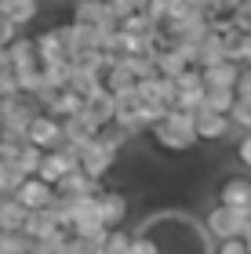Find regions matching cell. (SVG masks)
<instances>
[{
    "label": "cell",
    "mask_w": 251,
    "mask_h": 254,
    "mask_svg": "<svg viewBox=\"0 0 251 254\" xmlns=\"http://www.w3.org/2000/svg\"><path fill=\"white\" fill-rule=\"evenodd\" d=\"M248 222H251V211H233V207H215V211H208V233L219 240H244L248 233Z\"/></svg>",
    "instance_id": "cell-1"
},
{
    "label": "cell",
    "mask_w": 251,
    "mask_h": 254,
    "mask_svg": "<svg viewBox=\"0 0 251 254\" xmlns=\"http://www.w3.org/2000/svg\"><path fill=\"white\" fill-rule=\"evenodd\" d=\"M70 22L73 26H87V29H113V26H120L106 0H73Z\"/></svg>",
    "instance_id": "cell-2"
},
{
    "label": "cell",
    "mask_w": 251,
    "mask_h": 254,
    "mask_svg": "<svg viewBox=\"0 0 251 254\" xmlns=\"http://www.w3.org/2000/svg\"><path fill=\"white\" fill-rule=\"evenodd\" d=\"M117 156H120L117 149L102 145L98 138H95L91 145H84V149H81V171H84V175H87L91 182H102L113 167H117Z\"/></svg>",
    "instance_id": "cell-3"
},
{
    "label": "cell",
    "mask_w": 251,
    "mask_h": 254,
    "mask_svg": "<svg viewBox=\"0 0 251 254\" xmlns=\"http://www.w3.org/2000/svg\"><path fill=\"white\" fill-rule=\"evenodd\" d=\"M26 138H29V145L40 149V153H55V149L62 145V124L55 117H48V113H37Z\"/></svg>",
    "instance_id": "cell-4"
},
{
    "label": "cell",
    "mask_w": 251,
    "mask_h": 254,
    "mask_svg": "<svg viewBox=\"0 0 251 254\" xmlns=\"http://www.w3.org/2000/svg\"><path fill=\"white\" fill-rule=\"evenodd\" d=\"M15 200L26 207V211H48V207L55 203V186H48V182H40V178H26L22 182V189L15 192Z\"/></svg>",
    "instance_id": "cell-5"
},
{
    "label": "cell",
    "mask_w": 251,
    "mask_h": 254,
    "mask_svg": "<svg viewBox=\"0 0 251 254\" xmlns=\"http://www.w3.org/2000/svg\"><path fill=\"white\" fill-rule=\"evenodd\" d=\"M37 55H40V65H55V62H70V51H66V40H62V29L51 26V29H40L37 37Z\"/></svg>",
    "instance_id": "cell-6"
},
{
    "label": "cell",
    "mask_w": 251,
    "mask_h": 254,
    "mask_svg": "<svg viewBox=\"0 0 251 254\" xmlns=\"http://www.w3.org/2000/svg\"><path fill=\"white\" fill-rule=\"evenodd\" d=\"M219 203L233 207V211H251V178L233 175L219 186Z\"/></svg>",
    "instance_id": "cell-7"
},
{
    "label": "cell",
    "mask_w": 251,
    "mask_h": 254,
    "mask_svg": "<svg viewBox=\"0 0 251 254\" xmlns=\"http://www.w3.org/2000/svg\"><path fill=\"white\" fill-rule=\"evenodd\" d=\"M98 214L106 229H120V222L128 218V196L117 189H102L98 192Z\"/></svg>",
    "instance_id": "cell-8"
},
{
    "label": "cell",
    "mask_w": 251,
    "mask_h": 254,
    "mask_svg": "<svg viewBox=\"0 0 251 254\" xmlns=\"http://www.w3.org/2000/svg\"><path fill=\"white\" fill-rule=\"evenodd\" d=\"M150 138H153V145L164 149V153H189V149L197 145V138H193V134H182V131H175V127H167V124L153 127Z\"/></svg>",
    "instance_id": "cell-9"
},
{
    "label": "cell",
    "mask_w": 251,
    "mask_h": 254,
    "mask_svg": "<svg viewBox=\"0 0 251 254\" xmlns=\"http://www.w3.org/2000/svg\"><path fill=\"white\" fill-rule=\"evenodd\" d=\"M7 55H11V69H15V73H26V69H37L40 65L37 44H33V37H26V33L7 48Z\"/></svg>",
    "instance_id": "cell-10"
},
{
    "label": "cell",
    "mask_w": 251,
    "mask_h": 254,
    "mask_svg": "<svg viewBox=\"0 0 251 254\" xmlns=\"http://www.w3.org/2000/svg\"><path fill=\"white\" fill-rule=\"evenodd\" d=\"M0 15L11 18L18 29H26L40 15V0H0Z\"/></svg>",
    "instance_id": "cell-11"
},
{
    "label": "cell",
    "mask_w": 251,
    "mask_h": 254,
    "mask_svg": "<svg viewBox=\"0 0 251 254\" xmlns=\"http://www.w3.org/2000/svg\"><path fill=\"white\" fill-rule=\"evenodd\" d=\"M230 131H233L230 117H219V113H197V138H200V142H222Z\"/></svg>",
    "instance_id": "cell-12"
},
{
    "label": "cell",
    "mask_w": 251,
    "mask_h": 254,
    "mask_svg": "<svg viewBox=\"0 0 251 254\" xmlns=\"http://www.w3.org/2000/svg\"><path fill=\"white\" fill-rule=\"evenodd\" d=\"M26 218H29V211L15 196H0V233H22V229H26Z\"/></svg>",
    "instance_id": "cell-13"
},
{
    "label": "cell",
    "mask_w": 251,
    "mask_h": 254,
    "mask_svg": "<svg viewBox=\"0 0 251 254\" xmlns=\"http://www.w3.org/2000/svg\"><path fill=\"white\" fill-rule=\"evenodd\" d=\"M241 69H244V65H237V62H219V65H211V69H200L204 87H230V91H237Z\"/></svg>",
    "instance_id": "cell-14"
},
{
    "label": "cell",
    "mask_w": 251,
    "mask_h": 254,
    "mask_svg": "<svg viewBox=\"0 0 251 254\" xmlns=\"http://www.w3.org/2000/svg\"><path fill=\"white\" fill-rule=\"evenodd\" d=\"M33 244H44V240H51L55 233H66V229H59L55 225V218H51V211H33L29 218H26V229H22Z\"/></svg>",
    "instance_id": "cell-15"
},
{
    "label": "cell",
    "mask_w": 251,
    "mask_h": 254,
    "mask_svg": "<svg viewBox=\"0 0 251 254\" xmlns=\"http://www.w3.org/2000/svg\"><path fill=\"white\" fill-rule=\"evenodd\" d=\"M237 106V91L230 87H204V109L200 113H219V117H230Z\"/></svg>",
    "instance_id": "cell-16"
},
{
    "label": "cell",
    "mask_w": 251,
    "mask_h": 254,
    "mask_svg": "<svg viewBox=\"0 0 251 254\" xmlns=\"http://www.w3.org/2000/svg\"><path fill=\"white\" fill-rule=\"evenodd\" d=\"M153 69H157V76H164V80H178V76L189 69V62L182 59V55H178L175 48H164V51H157Z\"/></svg>",
    "instance_id": "cell-17"
},
{
    "label": "cell",
    "mask_w": 251,
    "mask_h": 254,
    "mask_svg": "<svg viewBox=\"0 0 251 254\" xmlns=\"http://www.w3.org/2000/svg\"><path fill=\"white\" fill-rule=\"evenodd\" d=\"M22 182H26V175L11 164V160H0V196H15L22 189Z\"/></svg>",
    "instance_id": "cell-18"
},
{
    "label": "cell",
    "mask_w": 251,
    "mask_h": 254,
    "mask_svg": "<svg viewBox=\"0 0 251 254\" xmlns=\"http://www.w3.org/2000/svg\"><path fill=\"white\" fill-rule=\"evenodd\" d=\"M40 164H44V153H40L37 145H26V149L18 153V160H15V167H18L26 178H37V175H40Z\"/></svg>",
    "instance_id": "cell-19"
},
{
    "label": "cell",
    "mask_w": 251,
    "mask_h": 254,
    "mask_svg": "<svg viewBox=\"0 0 251 254\" xmlns=\"http://www.w3.org/2000/svg\"><path fill=\"white\" fill-rule=\"evenodd\" d=\"M33 240L26 233H0V254H29Z\"/></svg>",
    "instance_id": "cell-20"
},
{
    "label": "cell",
    "mask_w": 251,
    "mask_h": 254,
    "mask_svg": "<svg viewBox=\"0 0 251 254\" xmlns=\"http://www.w3.org/2000/svg\"><path fill=\"white\" fill-rule=\"evenodd\" d=\"M98 142H102V145H109V149H117V153H120V149H124V145H128V142H131V134H128V131H124V127H120V124H109V127H102V134H98Z\"/></svg>",
    "instance_id": "cell-21"
},
{
    "label": "cell",
    "mask_w": 251,
    "mask_h": 254,
    "mask_svg": "<svg viewBox=\"0 0 251 254\" xmlns=\"http://www.w3.org/2000/svg\"><path fill=\"white\" fill-rule=\"evenodd\" d=\"M230 124L237 127V131L251 134V98H237V106L230 113Z\"/></svg>",
    "instance_id": "cell-22"
},
{
    "label": "cell",
    "mask_w": 251,
    "mask_h": 254,
    "mask_svg": "<svg viewBox=\"0 0 251 254\" xmlns=\"http://www.w3.org/2000/svg\"><path fill=\"white\" fill-rule=\"evenodd\" d=\"M128 251H131V236L124 233V229H113L106 247H102V254H128Z\"/></svg>",
    "instance_id": "cell-23"
},
{
    "label": "cell",
    "mask_w": 251,
    "mask_h": 254,
    "mask_svg": "<svg viewBox=\"0 0 251 254\" xmlns=\"http://www.w3.org/2000/svg\"><path fill=\"white\" fill-rule=\"evenodd\" d=\"M200 87H204V76H200V69H197V65H189L186 73L175 80V91H200Z\"/></svg>",
    "instance_id": "cell-24"
},
{
    "label": "cell",
    "mask_w": 251,
    "mask_h": 254,
    "mask_svg": "<svg viewBox=\"0 0 251 254\" xmlns=\"http://www.w3.org/2000/svg\"><path fill=\"white\" fill-rule=\"evenodd\" d=\"M106 4L113 7L117 22H120V18H128V15H135V11H146V0H106Z\"/></svg>",
    "instance_id": "cell-25"
},
{
    "label": "cell",
    "mask_w": 251,
    "mask_h": 254,
    "mask_svg": "<svg viewBox=\"0 0 251 254\" xmlns=\"http://www.w3.org/2000/svg\"><path fill=\"white\" fill-rule=\"evenodd\" d=\"M167 11H171V0H146V15H150L157 26L167 22Z\"/></svg>",
    "instance_id": "cell-26"
},
{
    "label": "cell",
    "mask_w": 251,
    "mask_h": 254,
    "mask_svg": "<svg viewBox=\"0 0 251 254\" xmlns=\"http://www.w3.org/2000/svg\"><path fill=\"white\" fill-rule=\"evenodd\" d=\"M18 37H22V29H18L11 18H4V15H0V48H11V44H15Z\"/></svg>",
    "instance_id": "cell-27"
},
{
    "label": "cell",
    "mask_w": 251,
    "mask_h": 254,
    "mask_svg": "<svg viewBox=\"0 0 251 254\" xmlns=\"http://www.w3.org/2000/svg\"><path fill=\"white\" fill-rule=\"evenodd\" d=\"M230 18H233V26L241 29L244 37H251V4H241V7H237Z\"/></svg>",
    "instance_id": "cell-28"
},
{
    "label": "cell",
    "mask_w": 251,
    "mask_h": 254,
    "mask_svg": "<svg viewBox=\"0 0 251 254\" xmlns=\"http://www.w3.org/2000/svg\"><path fill=\"white\" fill-rule=\"evenodd\" d=\"M128 254H161V247H157L150 236H131V251Z\"/></svg>",
    "instance_id": "cell-29"
},
{
    "label": "cell",
    "mask_w": 251,
    "mask_h": 254,
    "mask_svg": "<svg viewBox=\"0 0 251 254\" xmlns=\"http://www.w3.org/2000/svg\"><path fill=\"white\" fill-rule=\"evenodd\" d=\"M237 98H251V65L241 69V80H237Z\"/></svg>",
    "instance_id": "cell-30"
},
{
    "label": "cell",
    "mask_w": 251,
    "mask_h": 254,
    "mask_svg": "<svg viewBox=\"0 0 251 254\" xmlns=\"http://www.w3.org/2000/svg\"><path fill=\"white\" fill-rule=\"evenodd\" d=\"M219 254H248V240H222Z\"/></svg>",
    "instance_id": "cell-31"
},
{
    "label": "cell",
    "mask_w": 251,
    "mask_h": 254,
    "mask_svg": "<svg viewBox=\"0 0 251 254\" xmlns=\"http://www.w3.org/2000/svg\"><path fill=\"white\" fill-rule=\"evenodd\" d=\"M237 160H241L244 167H251V134H241V142H237Z\"/></svg>",
    "instance_id": "cell-32"
},
{
    "label": "cell",
    "mask_w": 251,
    "mask_h": 254,
    "mask_svg": "<svg viewBox=\"0 0 251 254\" xmlns=\"http://www.w3.org/2000/svg\"><path fill=\"white\" fill-rule=\"evenodd\" d=\"M11 69V55H7V48H0V73H7Z\"/></svg>",
    "instance_id": "cell-33"
},
{
    "label": "cell",
    "mask_w": 251,
    "mask_h": 254,
    "mask_svg": "<svg viewBox=\"0 0 251 254\" xmlns=\"http://www.w3.org/2000/svg\"><path fill=\"white\" fill-rule=\"evenodd\" d=\"M244 65H251V37H244Z\"/></svg>",
    "instance_id": "cell-34"
},
{
    "label": "cell",
    "mask_w": 251,
    "mask_h": 254,
    "mask_svg": "<svg viewBox=\"0 0 251 254\" xmlns=\"http://www.w3.org/2000/svg\"><path fill=\"white\" fill-rule=\"evenodd\" d=\"M241 4H251V0H241Z\"/></svg>",
    "instance_id": "cell-35"
}]
</instances>
